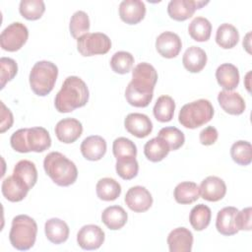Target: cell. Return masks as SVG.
Here are the masks:
<instances>
[{"label":"cell","instance_id":"6da1fadb","mask_svg":"<svg viewBox=\"0 0 252 252\" xmlns=\"http://www.w3.org/2000/svg\"><path fill=\"white\" fill-rule=\"evenodd\" d=\"M158 81L155 67L147 62L139 63L132 71V80L125 90V97L135 107H146L154 96V89Z\"/></svg>","mask_w":252,"mask_h":252},{"label":"cell","instance_id":"7a4b0ae2","mask_svg":"<svg viewBox=\"0 0 252 252\" xmlns=\"http://www.w3.org/2000/svg\"><path fill=\"white\" fill-rule=\"evenodd\" d=\"M89 95L87 84L80 77L69 76L57 93L54 105L56 110L61 113L71 112L76 108L85 106L89 100Z\"/></svg>","mask_w":252,"mask_h":252},{"label":"cell","instance_id":"3957f363","mask_svg":"<svg viewBox=\"0 0 252 252\" xmlns=\"http://www.w3.org/2000/svg\"><path fill=\"white\" fill-rule=\"evenodd\" d=\"M43 168L51 180L62 187L72 185L78 177L76 164L59 152H51L44 158Z\"/></svg>","mask_w":252,"mask_h":252},{"label":"cell","instance_id":"277c9868","mask_svg":"<svg viewBox=\"0 0 252 252\" xmlns=\"http://www.w3.org/2000/svg\"><path fill=\"white\" fill-rule=\"evenodd\" d=\"M36 233L37 224L35 220L27 215H19L12 220L9 240L14 248L25 251L34 245Z\"/></svg>","mask_w":252,"mask_h":252},{"label":"cell","instance_id":"5b68a950","mask_svg":"<svg viewBox=\"0 0 252 252\" xmlns=\"http://www.w3.org/2000/svg\"><path fill=\"white\" fill-rule=\"evenodd\" d=\"M58 76L57 66L46 60L36 62L30 73V86L38 96L47 95L54 88Z\"/></svg>","mask_w":252,"mask_h":252},{"label":"cell","instance_id":"8992f818","mask_svg":"<svg viewBox=\"0 0 252 252\" xmlns=\"http://www.w3.org/2000/svg\"><path fill=\"white\" fill-rule=\"evenodd\" d=\"M214 107L210 100L200 98L184 104L178 114L179 123L188 129H196L211 121Z\"/></svg>","mask_w":252,"mask_h":252},{"label":"cell","instance_id":"52a82bcc","mask_svg":"<svg viewBox=\"0 0 252 252\" xmlns=\"http://www.w3.org/2000/svg\"><path fill=\"white\" fill-rule=\"evenodd\" d=\"M110 48L111 40L102 32H88L77 39V49L83 56L105 54Z\"/></svg>","mask_w":252,"mask_h":252},{"label":"cell","instance_id":"ba28073f","mask_svg":"<svg viewBox=\"0 0 252 252\" xmlns=\"http://www.w3.org/2000/svg\"><path fill=\"white\" fill-rule=\"evenodd\" d=\"M28 28L20 22H15L10 24L1 32L0 45L5 51L15 52L24 46L28 40Z\"/></svg>","mask_w":252,"mask_h":252},{"label":"cell","instance_id":"9c48e42d","mask_svg":"<svg viewBox=\"0 0 252 252\" xmlns=\"http://www.w3.org/2000/svg\"><path fill=\"white\" fill-rule=\"evenodd\" d=\"M104 231L96 224L84 225L77 234V242L85 250L98 249L104 242Z\"/></svg>","mask_w":252,"mask_h":252},{"label":"cell","instance_id":"30bf717a","mask_svg":"<svg viewBox=\"0 0 252 252\" xmlns=\"http://www.w3.org/2000/svg\"><path fill=\"white\" fill-rule=\"evenodd\" d=\"M208 3V1L196 0H171L167 5V13L171 19L182 22L191 18L197 9H201Z\"/></svg>","mask_w":252,"mask_h":252},{"label":"cell","instance_id":"8fae6325","mask_svg":"<svg viewBox=\"0 0 252 252\" xmlns=\"http://www.w3.org/2000/svg\"><path fill=\"white\" fill-rule=\"evenodd\" d=\"M126 205L135 213H144L153 205V197L149 190L143 186L131 187L124 199Z\"/></svg>","mask_w":252,"mask_h":252},{"label":"cell","instance_id":"7c38bea8","mask_svg":"<svg viewBox=\"0 0 252 252\" xmlns=\"http://www.w3.org/2000/svg\"><path fill=\"white\" fill-rule=\"evenodd\" d=\"M55 135L57 139L64 144L76 142L83 133V125L76 118H64L55 126Z\"/></svg>","mask_w":252,"mask_h":252},{"label":"cell","instance_id":"4fadbf2b","mask_svg":"<svg viewBox=\"0 0 252 252\" xmlns=\"http://www.w3.org/2000/svg\"><path fill=\"white\" fill-rule=\"evenodd\" d=\"M156 48L162 57L170 59L179 54L182 42L178 34L172 32H163L157 37Z\"/></svg>","mask_w":252,"mask_h":252},{"label":"cell","instance_id":"5bb4252c","mask_svg":"<svg viewBox=\"0 0 252 252\" xmlns=\"http://www.w3.org/2000/svg\"><path fill=\"white\" fill-rule=\"evenodd\" d=\"M200 195L209 202H218L221 200L226 193L224 181L218 176L206 177L200 185Z\"/></svg>","mask_w":252,"mask_h":252},{"label":"cell","instance_id":"9a60e30c","mask_svg":"<svg viewBox=\"0 0 252 252\" xmlns=\"http://www.w3.org/2000/svg\"><path fill=\"white\" fill-rule=\"evenodd\" d=\"M125 129L137 138L149 136L153 130V123L149 116L143 113H130L124 120Z\"/></svg>","mask_w":252,"mask_h":252},{"label":"cell","instance_id":"2e32d148","mask_svg":"<svg viewBox=\"0 0 252 252\" xmlns=\"http://www.w3.org/2000/svg\"><path fill=\"white\" fill-rule=\"evenodd\" d=\"M146 15V6L140 0H124L119 5L120 19L128 25L140 23Z\"/></svg>","mask_w":252,"mask_h":252},{"label":"cell","instance_id":"e0dca14e","mask_svg":"<svg viewBox=\"0 0 252 252\" xmlns=\"http://www.w3.org/2000/svg\"><path fill=\"white\" fill-rule=\"evenodd\" d=\"M26 144L29 152L42 153L51 146V138L43 127L27 128Z\"/></svg>","mask_w":252,"mask_h":252},{"label":"cell","instance_id":"ac0fdd59","mask_svg":"<svg viewBox=\"0 0 252 252\" xmlns=\"http://www.w3.org/2000/svg\"><path fill=\"white\" fill-rule=\"evenodd\" d=\"M167 244L170 252H190L193 245V234L186 227L174 228L167 236Z\"/></svg>","mask_w":252,"mask_h":252},{"label":"cell","instance_id":"d6986e66","mask_svg":"<svg viewBox=\"0 0 252 252\" xmlns=\"http://www.w3.org/2000/svg\"><path fill=\"white\" fill-rule=\"evenodd\" d=\"M80 150L86 159L99 160L106 153V142L98 135L89 136L82 142Z\"/></svg>","mask_w":252,"mask_h":252},{"label":"cell","instance_id":"ffe728a7","mask_svg":"<svg viewBox=\"0 0 252 252\" xmlns=\"http://www.w3.org/2000/svg\"><path fill=\"white\" fill-rule=\"evenodd\" d=\"M1 191L3 196L10 202H20L26 198L30 188L22 182L19 178L14 176H8L2 182Z\"/></svg>","mask_w":252,"mask_h":252},{"label":"cell","instance_id":"44dd1931","mask_svg":"<svg viewBox=\"0 0 252 252\" xmlns=\"http://www.w3.org/2000/svg\"><path fill=\"white\" fill-rule=\"evenodd\" d=\"M220 107L228 114L240 115L244 112L246 105L243 97L236 92L221 91L218 94Z\"/></svg>","mask_w":252,"mask_h":252},{"label":"cell","instance_id":"7402d4cb","mask_svg":"<svg viewBox=\"0 0 252 252\" xmlns=\"http://www.w3.org/2000/svg\"><path fill=\"white\" fill-rule=\"evenodd\" d=\"M238 210L235 207H224L219 211L217 215L216 227L217 230L226 236L234 235L238 232L235 225V217Z\"/></svg>","mask_w":252,"mask_h":252},{"label":"cell","instance_id":"603a6c76","mask_svg":"<svg viewBox=\"0 0 252 252\" xmlns=\"http://www.w3.org/2000/svg\"><path fill=\"white\" fill-rule=\"evenodd\" d=\"M44 232L46 238L51 243L60 244L68 239L70 229L64 220L58 218H52L46 220L44 224Z\"/></svg>","mask_w":252,"mask_h":252},{"label":"cell","instance_id":"cb8c5ba5","mask_svg":"<svg viewBox=\"0 0 252 252\" xmlns=\"http://www.w3.org/2000/svg\"><path fill=\"white\" fill-rule=\"evenodd\" d=\"M216 79L223 91H232L239 84L238 69L231 63H223L218 67Z\"/></svg>","mask_w":252,"mask_h":252},{"label":"cell","instance_id":"d4e9b609","mask_svg":"<svg viewBox=\"0 0 252 252\" xmlns=\"http://www.w3.org/2000/svg\"><path fill=\"white\" fill-rule=\"evenodd\" d=\"M182 63L184 68L191 73H198L207 64V54L199 46L192 45L183 54Z\"/></svg>","mask_w":252,"mask_h":252},{"label":"cell","instance_id":"484cf974","mask_svg":"<svg viewBox=\"0 0 252 252\" xmlns=\"http://www.w3.org/2000/svg\"><path fill=\"white\" fill-rule=\"evenodd\" d=\"M128 215L120 206H109L101 214L102 222L111 230L122 228L127 222Z\"/></svg>","mask_w":252,"mask_h":252},{"label":"cell","instance_id":"4316f807","mask_svg":"<svg viewBox=\"0 0 252 252\" xmlns=\"http://www.w3.org/2000/svg\"><path fill=\"white\" fill-rule=\"evenodd\" d=\"M173 195L175 201L179 204H192L199 199L200 188L195 182L184 181L176 185Z\"/></svg>","mask_w":252,"mask_h":252},{"label":"cell","instance_id":"83f0119b","mask_svg":"<svg viewBox=\"0 0 252 252\" xmlns=\"http://www.w3.org/2000/svg\"><path fill=\"white\" fill-rule=\"evenodd\" d=\"M13 175L24 182L30 189H32L37 181L36 167L33 162L28 159H22L16 163Z\"/></svg>","mask_w":252,"mask_h":252},{"label":"cell","instance_id":"f1b7e54d","mask_svg":"<svg viewBox=\"0 0 252 252\" xmlns=\"http://www.w3.org/2000/svg\"><path fill=\"white\" fill-rule=\"evenodd\" d=\"M169 151L170 149L166 142L158 136L151 139L144 146V154L146 158L153 162L162 160L168 155Z\"/></svg>","mask_w":252,"mask_h":252},{"label":"cell","instance_id":"f546056e","mask_svg":"<svg viewBox=\"0 0 252 252\" xmlns=\"http://www.w3.org/2000/svg\"><path fill=\"white\" fill-rule=\"evenodd\" d=\"M97 197L102 201H114L121 194L120 184L113 178L104 177L97 181L95 186Z\"/></svg>","mask_w":252,"mask_h":252},{"label":"cell","instance_id":"4dcf8cb0","mask_svg":"<svg viewBox=\"0 0 252 252\" xmlns=\"http://www.w3.org/2000/svg\"><path fill=\"white\" fill-rule=\"evenodd\" d=\"M239 40L237 29L231 24H221L216 33V42L223 49L233 48Z\"/></svg>","mask_w":252,"mask_h":252},{"label":"cell","instance_id":"1f68e13d","mask_svg":"<svg viewBox=\"0 0 252 252\" xmlns=\"http://www.w3.org/2000/svg\"><path fill=\"white\" fill-rule=\"evenodd\" d=\"M175 102L169 95H160L154 106L155 118L159 122H169L173 118Z\"/></svg>","mask_w":252,"mask_h":252},{"label":"cell","instance_id":"d6a6232c","mask_svg":"<svg viewBox=\"0 0 252 252\" xmlns=\"http://www.w3.org/2000/svg\"><path fill=\"white\" fill-rule=\"evenodd\" d=\"M211 209L204 204H199L193 207V209L191 210L189 221L195 230L201 231L208 227L211 222Z\"/></svg>","mask_w":252,"mask_h":252},{"label":"cell","instance_id":"836d02e7","mask_svg":"<svg viewBox=\"0 0 252 252\" xmlns=\"http://www.w3.org/2000/svg\"><path fill=\"white\" fill-rule=\"evenodd\" d=\"M189 35L196 41H207L212 32V24L210 21L203 17H196L188 27Z\"/></svg>","mask_w":252,"mask_h":252},{"label":"cell","instance_id":"e575fe53","mask_svg":"<svg viewBox=\"0 0 252 252\" xmlns=\"http://www.w3.org/2000/svg\"><path fill=\"white\" fill-rule=\"evenodd\" d=\"M230 156L239 165H248L252 161V147L247 141H237L230 148Z\"/></svg>","mask_w":252,"mask_h":252},{"label":"cell","instance_id":"d590c367","mask_svg":"<svg viewBox=\"0 0 252 252\" xmlns=\"http://www.w3.org/2000/svg\"><path fill=\"white\" fill-rule=\"evenodd\" d=\"M20 14L29 21H35L41 18L45 11L42 0H22L19 6Z\"/></svg>","mask_w":252,"mask_h":252},{"label":"cell","instance_id":"8d00e7d4","mask_svg":"<svg viewBox=\"0 0 252 252\" xmlns=\"http://www.w3.org/2000/svg\"><path fill=\"white\" fill-rule=\"evenodd\" d=\"M115 169L117 174L124 180H131L137 176L139 164L134 157H125L116 159Z\"/></svg>","mask_w":252,"mask_h":252},{"label":"cell","instance_id":"74e56055","mask_svg":"<svg viewBox=\"0 0 252 252\" xmlns=\"http://www.w3.org/2000/svg\"><path fill=\"white\" fill-rule=\"evenodd\" d=\"M70 33L74 38H79L88 33L90 30V19L86 12L77 11L73 14L70 20Z\"/></svg>","mask_w":252,"mask_h":252},{"label":"cell","instance_id":"f35d334b","mask_svg":"<svg viewBox=\"0 0 252 252\" xmlns=\"http://www.w3.org/2000/svg\"><path fill=\"white\" fill-rule=\"evenodd\" d=\"M134 65V57L130 52L118 51L115 52L110 59V67L117 74H127L131 71Z\"/></svg>","mask_w":252,"mask_h":252},{"label":"cell","instance_id":"ab89813d","mask_svg":"<svg viewBox=\"0 0 252 252\" xmlns=\"http://www.w3.org/2000/svg\"><path fill=\"white\" fill-rule=\"evenodd\" d=\"M158 137L166 142L170 151H176L181 148L185 142L184 134L176 127H163L158 132Z\"/></svg>","mask_w":252,"mask_h":252},{"label":"cell","instance_id":"60d3db41","mask_svg":"<svg viewBox=\"0 0 252 252\" xmlns=\"http://www.w3.org/2000/svg\"><path fill=\"white\" fill-rule=\"evenodd\" d=\"M112 152L116 159L125 158V157H134L137 156V147L130 139L125 137L116 138L113 141Z\"/></svg>","mask_w":252,"mask_h":252},{"label":"cell","instance_id":"b9f144b4","mask_svg":"<svg viewBox=\"0 0 252 252\" xmlns=\"http://www.w3.org/2000/svg\"><path fill=\"white\" fill-rule=\"evenodd\" d=\"M0 71H1V89H4L5 85L12 81L18 73V65L16 61L9 57H1L0 59Z\"/></svg>","mask_w":252,"mask_h":252},{"label":"cell","instance_id":"7bdbcfd3","mask_svg":"<svg viewBox=\"0 0 252 252\" xmlns=\"http://www.w3.org/2000/svg\"><path fill=\"white\" fill-rule=\"evenodd\" d=\"M26 133H27V128L19 129L16 132H14L10 138L11 147L18 153H22V154L29 153V150L26 144Z\"/></svg>","mask_w":252,"mask_h":252},{"label":"cell","instance_id":"ee69618b","mask_svg":"<svg viewBox=\"0 0 252 252\" xmlns=\"http://www.w3.org/2000/svg\"><path fill=\"white\" fill-rule=\"evenodd\" d=\"M251 215L252 210L250 207L238 211L235 217V225L238 230H251Z\"/></svg>","mask_w":252,"mask_h":252},{"label":"cell","instance_id":"f6af8a7d","mask_svg":"<svg viewBox=\"0 0 252 252\" xmlns=\"http://www.w3.org/2000/svg\"><path fill=\"white\" fill-rule=\"evenodd\" d=\"M218 137H219L218 130L213 126L206 127L200 132V135H199L200 143L204 146L214 145L217 142Z\"/></svg>","mask_w":252,"mask_h":252},{"label":"cell","instance_id":"bcb514c9","mask_svg":"<svg viewBox=\"0 0 252 252\" xmlns=\"http://www.w3.org/2000/svg\"><path fill=\"white\" fill-rule=\"evenodd\" d=\"M1 104V125H0V132L4 133L8 129H10L13 125L14 118L11 110L7 108L3 101H0Z\"/></svg>","mask_w":252,"mask_h":252},{"label":"cell","instance_id":"7dc6e473","mask_svg":"<svg viewBox=\"0 0 252 252\" xmlns=\"http://www.w3.org/2000/svg\"><path fill=\"white\" fill-rule=\"evenodd\" d=\"M250 32H248L245 36V38L243 39V46L245 47V49L247 50L248 53H250Z\"/></svg>","mask_w":252,"mask_h":252},{"label":"cell","instance_id":"c3c4849f","mask_svg":"<svg viewBox=\"0 0 252 252\" xmlns=\"http://www.w3.org/2000/svg\"><path fill=\"white\" fill-rule=\"evenodd\" d=\"M249 76H250V72L247 73L246 75V89L248 92H250V85H249Z\"/></svg>","mask_w":252,"mask_h":252}]
</instances>
